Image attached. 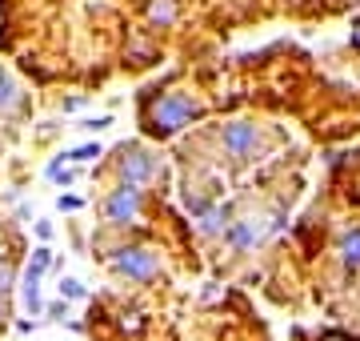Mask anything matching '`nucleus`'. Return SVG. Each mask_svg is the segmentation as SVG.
Returning a JSON list of instances; mask_svg holds the SVG:
<instances>
[{
  "label": "nucleus",
  "mask_w": 360,
  "mask_h": 341,
  "mask_svg": "<svg viewBox=\"0 0 360 341\" xmlns=\"http://www.w3.org/2000/svg\"><path fill=\"white\" fill-rule=\"evenodd\" d=\"M196 117V105L188 97H160L153 105V129L156 132H176L180 125H188Z\"/></svg>",
  "instance_id": "1"
},
{
  "label": "nucleus",
  "mask_w": 360,
  "mask_h": 341,
  "mask_svg": "<svg viewBox=\"0 0 360 341\" xmlns=\"http://www.w3.org/2000/svg\"><path fill=\"white\" fill-rule=\"evenodd\" d=\"M112 269L116 273H124V277H136V281H148V277H156V257L148 249H120L112 257Z\"/></svg>",
  "instance_id": "2"
},
{
  "label": "nucleus",
  "mask_w": 360,
  "mask_h": 341,
  "mask_svg": "<svg viewBox=\"0 0 360 341\" xmlns=\"http://www.w3.org/2000/svg\"><path fill=\"white\" fill-rule=\"evenodd\" d=\"M104 209H108V217H112L116 225H129V221H136V213H141V193L124 185V189H116L112 197H108Z\"/></svg>",
  "instance_id": "3"
},
{
  "label": "nucleus",
  "mask_w": 360,
  "mask_h": 341,
  "mask_svg": "<svg viewBox=\"0 0 360 341\" xmlns=\"http://www.w3.org/2000/svg\"><path fill=\"white\" fill-rule=\"evenodd\" d=\"M257 144H260L257 125H229V129H224V149L236 153V157H252Z\"/></svg>",
  "instance_id": "4"
},
{
  "label": "nucleus",
  "mask_w": 360,
  "mask_h": 341,
  "mask_svg": "<svg viewBox=\"0 0 360 341\" xmlns=\"http://www.w3.org/2000/svg\"><path fill=\"white\" fill-rule=\"evenodd\" d=\"M120 177H124L129 189L144 185L148 177H153V157H148V153H129V157L120 161Z\"/></svg>",
  "instance_id": "5"
},
{
  "label": "nucleus",
  "mask_w": 360,
  "mask_h": 341,
  "mask_svg": "<svg viewBox=\"0 0 360 341\" xmlns=\"http://www.w3.org/2000/svg\"><path fill=\"white\" fill-rule=\"evenodd\" d=\"M340 261H345L348 269H360V229H348V233L340 237Z\"/></svg>",
  "instance_id": "6"
},
{
  "label": "nucleus",
  "mask_w": 360,
  "mask_h": 341,
  "mask_svg": "<svg viewBox=\"0 0 360 341\" xmlns=\"http://www.w3.org/2000/svg\"><path fill=\"white\" fill-rule=\"evenodd\" d=\"M16 101H20V92H16V85L4 73H0V113H8V108H16Z\"/></svg>",
  "instance_id": "7"
},
{
  "label": "nucleus",
  "mask_w": 360,
  "mask_h": 341,
  "mask_svg": "<svg viewBox=\"0 0 360 341\" xmlns=\"http://www.w3.org/2000/svg\"><path fill=\"white\" fill-rule=\"evenodd\" d=\"M49 265H52V253H49V249H37V257H32V261H28L25 277H28V281H40V273H44V269H49Z\"/></svg>",
  "instance_id": "8"
},
{
  "label": "nucleus",
  "mask_w": 360,
  "mask_h": 341,
  "mask_svg": "<svg viewBox=\"0 0 360 341\" xmlns=\"http://www.w3.org/2000/svg\"><path fill=\"white\" fill-rule=\"evenodd\" d=\"M148 16H153L156 25H168V20L176 16V4H172V0H153V8H148Z\"/></svg>",
  "instance_id": "9"
},
{
  "label": "nucleus",
  "mask_w": 360,
  "mask_h": 341,
  "mask_svg": "<svg viewBox=\"0 0 360 341\" xmlns=\"http://www.w3.org/2000/svg\"><path fill=\"white\" fill-rule=\"evenodd\" d=\"M257 233H260L257 225H232L229 241H232V245H248V241H257Z\"/></svg>",
  "instance_id": "10"
},
{
  "label": "nucleus",
  "mask_w": 360,
  "mask_h": 341,
  "mask_svg": "<svg viewBox=\"0 0 360 341\" xmlns=\"http://www.w3.org/2000/svg\"><path fill=\"white\" fill-rule=\"evenodd\" d=\"M20 293H25V305L32 309V314H40V309H44V302H40V289H37V281H28V277H25V289H20Z\"/></svg>",
  "instance_id": "11"
},
{
  "label": "nucleus",
  "mask_w": 360,
  "mask_h": 341,
  "mask_svg": "<svg viewBox=\"0 0 360 341\" xmlns=\"http://www.w3.org/2000/svg\"><path fill=\"white\" fill-rule=\"evenodd\" d=\"M224 217H229V213H220V209H208L205 217H200V233H217Z\"/></svg>",
  "instance_id": "12"
},
{
  "label": "nucleus",
  "mask_w": 360,
  "mask_h": 341,
  "mask_svg": "<svg viewBox=\"0 0 360 341\" xmlns=\"http://www.w3.org/2000/svg\"><path fill=\"white\" fill-rule=\"evenodd\" d=\"M120 329H124V333H141V329H144V317H141V314H120Z\"/></svg>",
  "instance_id": "13"
},
{
  "label": "nucleus",
  "mask_w": 360,
  "mask_h": 341,
  "mask_svg": "<svg viewBox=\"0 0 360 341\" xmlns=\"http://www.w3.org/2000/svg\"><path fill=\"white\" fill-rule=\"evenodd\" d=\"M13 289V265H4L0 261V302H4V293Z\"/></svg>",
  "instance_id": "14"
},
{
  "label": "nucleus",
  "mask_w": 360,
  "mask_h": 341,
  "mask_svg": "<svg viewBox=\"0 0 360 341\" xmlns=\"http://www.w3.org/2000/svg\"><path fill=\"white\" fill-rule=\"evenodd\" d=\"M60 293L77 302V297H84V285H80V281H60Z\"/></svg>",
  "instance_id": "15"
},
{
  "label": "nucleus",
  "mask_w": 360,
  "mask_h": 341,
  "mask_svg": "<svg viewBox=\"0 0 360 341\" xmlns=\"http://www.w3.org/2000/svg\"><path fill=\"white\" fill-rule=\"evenodd\" d=\"M184 205H188V209H193V213H200V217H205V213H208L205 197H196V193H184Z\"/></svg>",
  "instance_id": "16"
},
{
  "label": "nucleus",
  "mask_w": 360,
  "mask_h": 341,
  "mask_svg": "<svg viewBox=\"0 0 360 341\" xmlns=\"http://www.w3.org/2000/svg\"><path fill=\"white\" fill-rule=\"evenodd\" d=\"M49 177H52V181H72V173H68L60 161H52V165H49Z\"/></svg>",
  "instance_id": "17"
},
{
  "label": "nucleus",
  "mask_w": 360,
  "mask_h": 341,
  "mask_svg": "<svg viewBox=\"0 0 360 341\" xmlns=\"http://www.w3.org/2000/svg\"><path fill=\"white\" fill-rule=\"evenodd\" d=\"M92 157H101V149H96V144H84V149L72 153V161H92Z\"/></svg>",
  "instance_id": "18"
},
{
  "label": "nucleus",
  "mask_w": 360,
  "mask_h": 341,
  "mask_svg": "<svg viewBox=\"0 0 360 341\" xmlns=\"http://www.w3.org/2000/svg\"><path fill=\"white\" fill-rule=\"evenodd\" d=\"M352 40H356V44H360V25H356V32H352Z\"/></svg>",
  "instance_id": "19"
},
{
  "label": "nucleus",
  "mask_w": 360,
  "mask_h": 341,
  "mask_svg": "<svg viewBox=\"0 0 360 341\" xmlns=\"http://www.w3.org/2000/svg\"><path fill=\"white\" fill-rule=\"evenodd\" d=\"M324 341H345V337H324Z\"/></svg>",
  "instance_id": "20"
}]
</instances>
